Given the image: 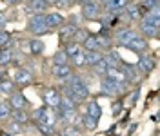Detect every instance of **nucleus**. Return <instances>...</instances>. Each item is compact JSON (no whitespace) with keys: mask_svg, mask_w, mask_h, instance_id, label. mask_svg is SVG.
Masks as SVG:
<instances>
[{"mask_svg":"<svg viewBox=\"0 0 160 136\" xmlns=\"http://www.w3.org/2000/svg\"><path fill=\"white\" fill-rule=\"evenodd\" d=\"M68 80H69L68 89L71 91V95L75 96L77 102H82V100H86V98L89 96V89H88V85L84 84V80H82L80 76H77V75L73 76V75H71Z\"/></svg>","mask_w":160,"mask_h":136,"instance_id":"1","label":"nucleus"},{"mask_svg":"<svg viewBox=\"0 0 160 136\" xmlns=\"http://www.w3.org/2000/svg\"><path fill=\"white\" fill-rule=\"evenodd\" d=\"M33 120L37 124H46V125H53L55 124V116L51 113V107H38L35 113H33Z\"/></svg>","mask_w":160,"mask_h":136,"instance_id":"2","label":"nucleus"},{"mask_svg":"<svg viewBox=\"0 0 160 136\" xmlns=\"http://www.w3.org/2000/svg\"><path fill=\"white\" fill-rule=\"evenodd\" d=\"M48 29H49V27H48V24H46V15L37 13V15L29 20V31L31 33H35V35H42V33H46Z\"/></svg>","mask_w":160,"mask_h":136,"instance_id":"3","label":"nucleus"},{"mask_svg":"<svg viewBox=\"0 0 160 136\" xmlns=\"http://www.w3.org/2000/svg\"><path fill=\"white\" fill-rule=\"evenodd\" d=\"M100 87H102V93H104V95L115 96V95H118L120 91L124 89V84H117V82H111V80H108V78H102Z\"/></svg>","mask_w":160,"mask_h":136,"instance_id":"4","label":"nucleus"},{"mask_svg":"<svg viewBox=\"0 0 160 136\" xmlns=\"http://www.w3.org/2000/svg\"><path fill=\"white\" fill-rule=\"evenodd\" d=\"M44 102H46V107H51V109H58V104H60V95L57 89H48L44 93Z\"/></svg>","mask_w":160,"mask_h":136,"instance_id":"5","label":"nucleus"},{"mask_svg":"<svg viewBox=\"0 0 160 136\" xmlns=\"http://www.w3.org/2000/svg\"><path fill=\"white\" fill-rule=\"evenodd\" d=\"M153 69H155V60L146 56V55H142L138 58V64H137V71L142 73V75H149Z\"/></svg>","mask_w":160,"mask_h":136,"instance_id":"6","label":"nucleus"},{"mask_svg":"<svg viewBox=\"0 0 160 136\" xmlns=\"http://www.w3.org/2000/svg\"><path fill=\"white\" fill-rule=\"evenodd\" d=\"M82 15H84L86 18H97L100 15V6L97 2L89 0V2H86V4H82Z\"/></svg>","mask_w":160,"mask_h":136,"instance_id":"7","label":"nucleus"},{"mask_svg":"<svg viewBox=\"0 0 160 136\" xmlns=\"http://www.w3.org/2000/svg\"><path fill=\"white\" fill-rule=\"evenodd\" d=\"M13 80L17 85H28L33 82V73L28 71V69H18L15 75H13Z\"/></svg>","mask_w":160,"mask_h":136,"instance_id":"8","label":"nucleus"},{"mask_svg":"<svg viewBox=\"0 0 160 136\" xmlns=\"http://www.w3.org/2000/svg\"><path fill=\"white\" fill-rule=\"evenodd\" d=\"M135 36H137V33L133 29H129V27H124V29L117 31V42H118L120 46H128Z\"/></svg>","mask_w":160,"mask_h":136,"instance_id":"9","label":"nucleus"},{"mask_svg":"<svg viewBox=\"0 0 160 136\" xmlns=\"http://www.w3.org/2000/svg\"><path fill=\"white\" fill-rule=\"evenodd\" d=\"M126 47L131 49V51H135V53H144V51H148V40L137 35V36L131 40V42L128 44V46H126Z\"/></svg>","mask_w":160,"mask_h":136,"instance_id":"10","label":"nucleus"},{"mask_svg":"<svg viewBox=\"0 0 160 136\" xmlns=\"http://www.w3.org/2000/svg\"><path fill=\"white\" fill-rule=\"evenodd\" d=\"M9 107H13V109H24V107L28 105V100H26V96L20 93V91H13L9 95Z\"/></svg>","mask_w":160,"mask_h":136,"instance_id":"11","label":"nucleus"},{"mask_svg":"<svg viewBox=\"0 0 160 136\" xmlns=\"http://www.w3.org/2000/svg\"><path fill=\"white\" fill-rule=\"evenodd\" d=\"M53 76L57 78V80H68V78L73 75V69L66 64V66H53Z\"/></svg>","mask_w":160,"mask_h":136,"instance_id":"12","label":"nucleus"},{"mask_svg":"<svg viewBox=\"0 0 160 136\" xmlns=\"http://www.w3.org/2000/svg\"><path fill=\"white\" fill-rule=\"evenodd\" d=\"M104 75H106V78H108V80H111V82H117V84H124V82H126L124 73H122L118 67H108Z\"/></svg>","mask_w":160,"mask_h":136,"instance_id":"13","label":"nucleus"},{"mask_svg":"<svg viewBox=\"0 0 160 136\" xmlns=\"http://www.w3.org/2000/svg\"><path fill=\"white\" fill-rule=\"evenodd\" d=\"M120 71L124 73V78H126V82H137V80H138V73H137V67H135V66H131V64H124Z\"/></svg>","mask_w":160,"mask_h":136,"instance_id":"14","label":"nucleus"},{"mask_svg":"<svg viewBox=\"0 0 160 136\" xmlns=\"http://www.w3.org/2000/svg\"><path fill=\"white\" fill-rule=\"evenodd\" d=\"M158 27L160 26H155V24H151V22H148V20H144V18L140 22V29L148 36H158Z\"/></svg>","mask_w":160,"mask_h":136,"instance_id":"15","label":"nucleus"},{"mask_svg":"<svg viewBox=\"0 0 160 136\" xmlns=\"http://www.w3.org/2000/svg\"><path fill=\"white\" fill-rule=\"evenodd\" d=\"M46 24H48V27H58L64 24V15H60V13H48L46 15Z\"/></svg>","mask_w":160,"mask_h":136,"instance_id":"16","label":"nucleus"},{"mask_svg":"<svg viewBox=\"0 0 160 136\" xmlns=\"http://www.w3.org/2000/svg\"><path fill=\"white\" fill-rule=\"evenodd\" d=\"M86 51H100L98 40H97V35H86V38L82 40Z\"/></svg>","mask_w":160,"mask_h":136,"instance_id":"17","label":"nucleus"},{"mask_svg":"<svg viewBox=\"0 0 160 136\" xmlns=\"http://www.w3.org/2000/svg\"><path fill=\"white\" fill-rule=\"evenodd\" d=\"M102 56H104V55H102L100 51H86V53H84L86 66H91V67H93L97 62H100V60H102Z\"/></svg>","mask_w":160,"mask_h":136,"instance_id":"18","label":"nucleus"},{"mask_svg":"<svg viewBox=\"0 0 160 136\" xmlns=\"http://www.w3.org/2000/svg\"><path fill=\"white\" fill-rule=\"evenodd\" d=\"M102 58H104V62L108 64V67H118V64H120V56H118L117 51H111V53H108V55H104Z\"/></svg>","mask_w":160,"mask_h":136,"instance_id":"19","label":"nucleus"},{"mask_svg":"<svg viewBox=\"0 0 160 136\" xmlns=\"http://www.w3.org/2000/svg\"><path fill=\"white\" fill-rule=\"evenodd\" d=\"M86 114L93 116L95 120H100V116H102V109H100V105L97 104V102H89V104H88V113H86Z\"/></svg>","mask_w":160,"mask_h":136,"instance_id":"20","label":"nucleus"},{"mask_svg":"<svg viewBox=\"0 0 160 136\" xmlns=\"http://www.w3.org/2000/svg\"><path fill=\"white\" fill-rule=\"evenodd\" d=\"M80 51H82V49H80L78 42H71V44H68V46H66V49H64V53L68 55V58H73L75 55H78Z\"/></svg>","mask_w":160,"mask_h":136,"instance_id":"21","label":"nucleus"},{"mask_svg":"<svg viewBox=\"0 0 160 136\" xmlns=\"http://www.w3.org/2000/svg\"><path fill=\"white\" fill-rule=\"evenodd\" d=\"M13 91H15V82H9V80L0 82V95H11Z\"/></svg>","mask_w":160,"mask_h":136,"instance_id":"22","label":"nucleus"},{"mask_svg":"<svg viewBox=\"0 0 160 136\" xmlns=\"http://www.w3.org/2000/svg\"><path fill=\"white\" fill-rule=\"evenodd\" d=\"M9 116H13V122H18V124L28 122V114L24 113V109H13V113H11Z\"/></svg>","mask_w":160,"mask_h":136,"instance_id":"23","label":"nucleus"},{"mask_svg":"<svg viewBox=\"0 0 160 136\" xmlns=\"http://www.w3.org/2000/svg\"><path fill=\"white\" fill-rule=\"evenodd\" d=\"M42 49H44V42H42V40H38V38L29 40V51L33 55H40Z\"/></svg>","mask_w":160,"mask_h":136,"instance_id":"24","label":"nucleus"},{"mask_svg":"<svg viewBox=\"0 0 160 136\" xmlns=\"http://www.w3.org/2000/svg\"><path fill=\"white\" fill-rule=\"evenodd\" d=\"M13 60V51L11 49H2L0 51V66H8Z\"/></svg>","mask_w":160,"mask_h":136,"instance_id":"25","label":"nucleus"},{"mask_svg":"<svg viewBox=\"0 0 160 136\" xmlns=\"http://www.w3.org/2000/svg\"><path fill=\"white\" fill-rule=\"evenodd\" d=\"M128 4H129V0H109L108 2V7L113 11H120V9H124Z\"/></svg>","mask_w":160,"mask_h":136,"instance_id":"26","label":"nucleus"},{"mask_svg":"<svg viewBox=\"0 0 160 136\" xmlns=\"http://www.w3.org/2000/svg\"><path fill=\"white\" fill-rule=\"evenodd\" d=\"M29 7L35 13H44L46 11V7H48V4L44 2V0H31L29 2Z\"/></svg>","mask_w":160,"mask_h":136,"instance_id":"27","label":"nucleus"},{"mask_svg":"<svg viewBox=\"0 0 160 136\" xmlns=\"http://www.w3.org/2000/svg\"><path fill=\"white\" fill-rule=\"evenodd\" d=\"M53 64H55V66H66V64H68V55L64 53V49L58 51V53L53 56Z\"/></svg>","mask_w":160,"mask_h":136,"instance_id":"28","label":"nucleus"},{"mask_svg":"<svg viewBox=\"0 0 160 136\" xmlns=\"http://www.w3.org/2000/svg\"><path fill=\"white\" fill-rule=\"evenodd\" d=\"M75 33H77V27H75V26H66L64 29L60 31V36L64 40H68L69 36H75Z\"/></svg>","mask_w":160,"mask_h":136,"instance_id":"29","label":"nucleus"},{"mask_svg":"<svg viewBox=\"0 0 160 136\" xmlns=\"http://www.w3.org/2000/svg\"><path fill=\"white\" fill-rule=\"evenodd\" d=\"M126 7H128V17L131 20L140 18V6H126Z\"/></svg>","mask_w":160,"mask_h":136,"instance_id":"30","label":"nucleus"},{"mask_svg":"<svg viewBox=\"0 0 160 136\" xmlns=\"http://www.w3.org/2000/svg\"><path fill=\"white\" fill-rule=\"evenodd\" d=\"M97 124H98V120H95L93 116H89V114L84 116V125H86V129L93 131V129H97Z\"/></svg>","mask_w":160,"mask_h":136,"instance_id":"31","label":"nucleus"},{"mask_svg":"<svg viewBox=\"0 0 160 136\" xmlns=\"http://www.w3.org/2000/svg\"><path fill=\"white\" fill-rule=\"evenodd\" d=\"M9 114H11V107H9V104H6V102H0V120L8 118Z\"/></svg>","mask_w":160,"mask_h":136,"instance_id":"32","label":"nucleus"},{"mask_svg":"<svg viewBox=\"0 0 160 136\" xmlns=\"http://www.w3.org/2000/svg\"><path fill=\"white\" fill-rule=\"evenodd\" d=\"M37 127L40 129V133L44 136H53V125H46V124H37Z\"/></svg>","mask_w":160,"mask_h":136,"instance_id":"33","label":"nucleus"},{"mask_svg":"<svg viewBox=\"0 0 160 136\" xmlns=\"http://www.w3.org/2000/svg\"><path fill=\"white\" fill-rule=\"evenodd\" d=\"M73 64H75V67H80V66H86V58H84V53H82V51H80L78 55H75V56H73Z\"/></svg>","mask_w":160,"mask_h":136,"instance_id":"34","label":"nucleus"},{"mask_svg":"<svg viewBox=\"0 0 160 136\" xmlns=\"http://www.w3.org/2000/svg\"><path fill=\"white\" fill-rule=\"evenodd\" d=\"M142 7H144V9H148V11L158 9V0H146V2L142 4Z\"/></svg>","mask_w":160,"mask_h":136,"instance_id":"35","label":"nucleus"},{"mask_svg":"<svg viewBox=\"0 0 160 136\" xmlns=\"http://www.w3.org/2000/svg\"><path fill=\"white\" fill-rule=\"evenodd\" d=\"M93 67H95V71H97L98 75H104V73H106V69H108V64H106V62H104V58H102L100 62H97Z\"/></svg>","mask_w":160,"mask_h":136,"instance_id":"36","label":"nucleus"},{"mask_svg":"<svg viewBox=\"0 0 160 136\" xmlns=\"http://www.w3.org/2000/svg\"><path fill=\"white\" fill-rule=\"evenodd\" d=\"M9 133H11V134H20V133H22V124L13 122V124L9 125Z\"/></svg>","mask_w":160,"mask_h":136,"instance_id":"37","label":"nucleus"},{"mask_svg":"<svg viewBox=\"0 0 160 136\" xmlns=\"http://www.w3.org/2000/svg\"><path fill=\"white\" fill-rule=\"evenodd\" d=\"M62 136H80V133L75 129V127H68V129L62 133Z\"/></svg>","mask_w":160,"mask_h":136,"instance_id":"38","label":"nucleus"},{"mask_svg":"<svg viewBox=\"0 0 160 136\" xmlns=\"http://www.w3.org/2000/svg\"><path fill=\"white\" fill-rule=\"evenodd\" d=\"M8 42H9V35H8L6 31L0 29V47H2V46H6Z\"/></svg>","mask_w":160,"mask_h":136,"instance_id":"39","label":"nucleus"},{"mask_svg":"<svg viewBox=\"0 0 160 136\" xmlns=\"http://www.w3.org/2000/svg\"><path fill=\"white\" fill-rule=\"evenodd\" d=\"M137 98H138V89H137V91L129 96V102H131V104H135V100H137Z\"/></svg>","mask_w":160,"mask_h":136,"instance_id":"40","label":"nucleus"},{"mask_svg":"<svg viewBox=\"0 0 160 136\" xmlns=\"http://www.w3.org/2000/svg\"><path fill=\"white\" fill-rule=\"evenodd\" d=\"M4 26H6V18L0 17V29H4Z\"/></svg>","mask_w":160,"mask_h":136,"instance_id":"41","label":"nucleus"},{"mask_svg":"<svg viewBox=\"0 0 160 136\" xmlns=\"http://www.w3.org/2000/svg\"><path fill=\"white\" fill-rule=\"evenodd\" d=\"M44 2H46V4H48V6H55V4H57V2H58V0H44Z\"/></svg>","mask_w":160,"mask_h":136,"instance_id":"42","label":"nucleus"},{"mask_svg":"<svg viewBox=\"0 0 160 136\" xmlns=\"http://www.w3.org/2000/svg\"><path fill=\"white\" fill-rule=\"evenodd\" d=\"M117 111H120V105H117V104H115V105H113V113L117 114Z\"/></svg>","mask_w":160,"mask_h":136,"instance_id":"43","label":"nucleus"},{"mask_svg":"<svg viewBox=\"0 0 160 136\" xmlns=\"http://www.w3.org/2000/svg\"><path fill=\"white\" fill-rule=\"evenodd\" d=\"M75 2H80V4H86V2H89V0H75Z\"/></svg>","mask_w":160,"mask_h":136,"instance_id":"44","label":"nucleus"},{"mask_svg":"<svg viewBox=\"0 0 160 136\" xmlns=\"http://www.w3.org/2000/svg\"><path fill=\"white\" fill-rule=\"evenodd\" d=\"M8 2H9V4H15V2H18V0H8Z\"/></svg>","mask_w":160,"mask_h":136,"instance_id":"45","label":"nucleus"},{"mask_svg":"<svg viewBox=\"0 0 160 136\" xmlns=\"http://www.w3.org/2000/svg\"><path fill=\"white\" fill-rule=\"evenodd\" d=\"M0 136H9L8 133H0Z\"/></svg>","mask_w":160,"mask_h":136,"instance_id":"46","label":"nucleus"},{"mask_svg":"<svg viewBox=\"0 0 160 136\" xmlns=\"http://www.w3.org/2000/svg\"><path fill=\"white\" fill-rule=\"evenodd\" d=\"M100 2H106V4H108V2H109V0H100Z\"/></svg>","mask_w":160,"mask_h":136,"instance_id":"47","label":"nucleus"}]
</instances>
